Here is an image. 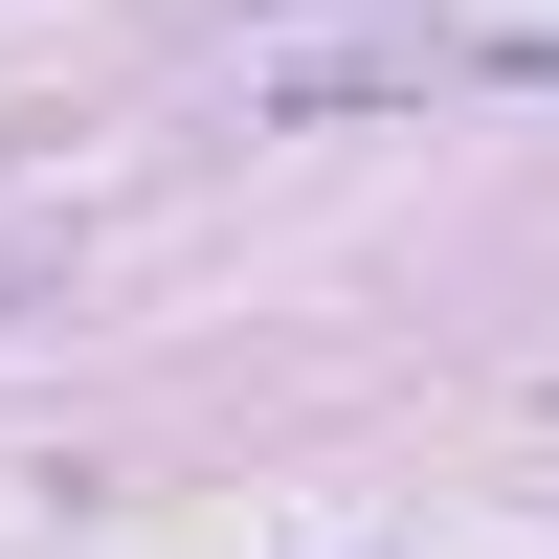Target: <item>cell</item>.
I'll list each match as a JSON object with an SVG mask.
<instances>
[{
    "label": "cell",
    "instance_id": "obj_1",
    "mask_svg": "<svg viewBox=\"0 0 559 559\" xmlns=\"http://www.w3.org/2000/svg\"><path fill=\"white\" fill-rule=\"evenodd\" d=\"M492 68H515V90H559V23H537V45H492Z\"/></svg>",
    "mask_w": 559,
    "mask_h": 559
}]
</instances>
